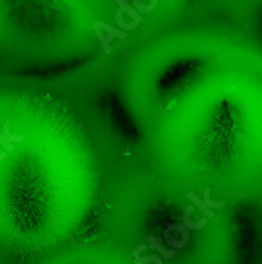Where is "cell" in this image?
<instances>
[{"mask_svg":"<svg viewBox=\"0 0 262 264\" xmlns=\"http://www.w3.org/2000/svg\"><path fill=\"white\" fill-rule=\"evenodd\" d=\"M6 158V154H5V152H2V154H0V161H4Z\"/></svg>","mask_w":262,"mask_h":264,"instance_id":"cell-13","label":"cell"},{"mask_svg":"<svg viewBox=\"0 0 262 264\" xmlns=\"http://www.w3.org/2000/svg\"><path fill=\"white\" fill-rule=\"evenodd\" d=\"M114 2L124 10V15H128V16L131 18V23H134V24H138V26L140 24V21H142V16H140V13L136 12L134 7L128 5L126 0H114Z\"/></svg>","mask_w":262,"mask_h":264,"instance_id":"cell-4","label":"cell"},{"mask_svg":"<svg viewBox=\"0 0 262 264\" xmlns=\"http://www.w3.org/2000/svg\"><path fill=\"white\" fill-rule=\"evenodd\" d=\"M186 198L191 201V204H194V206H196L200 212H202L204 217H206L207 220L215 217V214H214V209H210V207L206 204V202H204V199H200L194 191H191V190H190V191L186 193Z\"/></svg>","mask_w":262,"mask_h":264,"instance_id":"cell-3","label":"cell"},{"mask_svg":"<svg viewBox=\"0 0 262 264\" xmlns=\"http://www.w3.org/2000/svg\"><path fill=\"white\" fill-rule=\"evenodd\" d=\"M136 264H148V262H155V264H163V259H161L158 255H148V256H144V258H138L134 259Z\"/></svg>","mask_w":262,"mask_h":264,"instance_id":"cell-10","label":"cell"},{"mask_svg":"<svg viewBox=\"0 0 262 264\" xmlns=\"http://www.w3.org/2000/svg\"><path fill=\"white\" fill-rule=\"evenodd\" d=\"M193 212H194V204L186 206V207L184 209V214H182L184 225H185L190 231H199V229H202V228L207 225V218H200L199 221H194L193 218H191V215H193Z\"/></svg>","mask_w":262,"mask_h":264,"instance_id":"cell-2","label":"cell"},{"mask_svg":"<svg viewBox=\"0 0 262 264\" xmlns=\"http://www.w3.org/2000/svg\"><path fill=\"white\" fill-rule=\"evenodd\" d=\"M0 146L4 147V150H5V152H12V150L14 149L13 143H10V141H8V139H6L2 133H0Z\"/></svg>","mask_w":262,"mask_h":264,"instance_id":"cell-11","label":"cell"},{"mask_svg":"<svg viewBox=\"0 0 262 264\" xmlns=\"http://www.w3.org/2000/svg\"><path fill=\"white\" fill-rule=\"evenodd\" d=\"M122 16H124V10L118 7L117 13H116V24H117L118 29H122L126 32V30H134L138 27V24H134V23H125Z\"/></svg>","mask_w":262,"mask_h":264,"instance_id":"cell-7","label":"cell"},{"mask_svg":"<svg viewBox=\"0 0 262 264\" xmlns=\"http://www.w3.org/2000/svg\"><path fill=\"white\" fill-rule=\"evenodd\" d=\"M92 27H94V30H95V34H96V38H98L100 45H102V48H103V53H104L106 56H109V54H110V42L108 40V37L103 34V29L98 26L96 21L92 24Z\"/></svg>","mask_w":262,"mask_h":264,"instance_id":"cell-6","label":"cell"},{"mask_svg":"<svg viewBox=\"0 0 262 264\" xmlns=\"http://www.w3.org/2000/svg\"><path fill=\"white\" fill-rule=\"evenodd\" d=\"M98 23V26L102 27L104 32L108 34L106 37H108V40L109 42H112V40H116V38H118V40H125V37H126V32L125 30H122V29H116V27H112V26H109V24H106V23H103V21H96Z\"/></svg>","mask_w":262,"mask_h":264,"instance_id":"cell-5","label":"cell"},{"mask_svg":"<svg viewBox=\"0 0 262 264\" xmlns=\"http://www.w3.org/2000/svg\"><path fill=\"white\" fill-rule=\"evenodd\" d=\"M10 143H22V141L26 139L24 135H13L12 133V130H10V122L6 120L5 124H4V133H2Z\"/></svg>","mask_w":262,"mask_h":264,"instance_id":"cell-8","label":"cell"},{"mask_svg":"<svg viewBox=\"0 0 262 264\" xmlns=\"http://www.w3.org/2000/svg\"><path fill=\"white\" fill-rule=\"evenodd\" d=\"M204 202L210 207V209H223L226 206L224 201H214L210 198V188L204 190Z\"/></svg>","mask_w":262,"mask_h":264,"instance_id":"cell-9","label":"cell"},{"mask_svg":"<svg viewBox=\"0 0 262 264\" xmlns=\"http://www.w3.org/2000/svg\"><path fill=\"white\" fill-rule=\"evenodd\" d=\"M164 239L163 237H156V236H148V247L154 251H156L160 256H164L166 259H172L176 256V248H166L164 245Z\"/></svg>","mask_w":262,"mask_h":264,"instance_id":"cell-1","label":"cell"},{"mask_svg":"<svg viewBox=\"0 0 262 264\" xmlns=\"http://www.w3.org/2000/svg\"><path fill=\"white\" fill-rule=\"evenodd\" d=\"M144 250H147V245H144V243H139V245L133 250V253H131V259H136V258H139L140 256V253H142Z\"/></svg>","mask_w":262,"mask_h":264,"instance_id":"cell-12","label":"cell"}]
</instances>
